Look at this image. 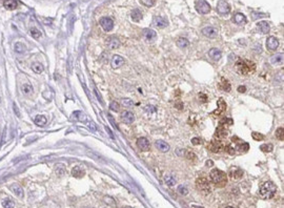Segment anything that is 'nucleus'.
<instances>
[{"label": "nucleus", "instance_id": "f257e3e1", "mask_svg": "<svg viewBox=\"0 0 284 208\" xmlns=\"http://www.w3.org/2000/svg\"><path fill=\"white\" fill-rule=\"evenodd\" d=\"M236 69L239 74L241 75H247L252 72H255L256 69V65L252 63V61L244 60V59L239 58L236 63Z\"/></svg>", "mask_w": 284, "mask_h": 208}, {"label": "nucleus", "instance_id": "f03ea898", "mask_svg": "<svg viewBox=\"0 0 284 208\" xmlns=\"http://www.w3.org/2000/svg\"><path fill=\"white\" fill-rule=\"evenodd\" d=\"M210 181H212L216 186H219V187L225 186L226 183H227V176H226V173L222 170L214 169L213 171H210Z\"/></svg>", "mask_w": 284, "mask_h": 208}, {"label": "nucleus", "instance_id": "7ed1b4c3", "mask_svg": "<svg viewBox=\"0 0 284 208\" xmlns=\"http://www.w3.org/2000/svg\"><path fill=\"white\" fill-rule=\"evenodd\" d=\"M276 191H277V186L272 181H267L260 188V196L262 199H270L275 196Z\"/></svg>", "mask_w": 284, "mask_h": 208}, {"label": "nucleus", "instance_id": "20e7f679", "mask_svg": "<svg viewBox=\"0 0 284 208\" xmlns=\"http://www.w3.org/2000/svg\"><path fill=\"white\" fill-rule=\"evenodd\" d=\"M195 7H196L197 12L200 13V14H208L210 10H212L210 6L205 0H198L196 4H195Z\"/></svg>", "mask_w": 284, "mask_h": 208}, {"label": "nucleus", "instance_id": "39448f33", "mask_svg": "<svg viewBox=\"0 0 284 208\" xmlns=\"http://www.w3.org/2000/svg\"><path fill=\"white\" fill-rule=\"evenodd\" d=\"M196 185L197 188L199 189L200 191L204 192V193H208L210 191V181L206 180L205 178H199L196 182Z\"/></svg>", "mask_w": 284, "mask_h": 208}, {"label": "nucleus", "instance_id": "423d86ee", "mask_svg": "<svg viewBox=\"0 0 284 208\" xmlns=\"http://www.w3.org/2000/svg\"><path fill=\"white\" fill-rule=\"evenodd\" d=\"M217 12L221 15H226L231 12V6L225 0H220L217 3Z\"/></svg>", "mask_w": 284, "mask_h": 208}, {"label": "nucleus", "instance_id": "0eeeda50", "mask_svg": "<svg viewBox=\"0 0 284 208\" xmlns=\"http://www.w3.org/2000/svg\"><path fill=\"white\" fill-rule=\"evenodd\" d=\"M100 25L102 27V28L105 32H109V31L113 30L114 27V21L112 18L109 17H102L100 19Z\"/></svg>", "mask_w": 284, "mask_h": 208}, {"label": "nucleus", "instance_id": "6e6552de", "mask_svg": "<svg viewBox=\"0 0 284 208\" xmlns=\"http://www.w3.org/2000/svg\"><path fill=\"white\" fill-rule=\"evenodd\" d=\"M137 146L141 152H147L150 149V142H148L146 138L141 137L137 140Z\"/></svg>", "mask_w": 284, "mask_h": 208}, {"label": "nucleus", "instance_id": "1a4fd4ad", "mask_svg": "<svg viewBox=\"0 0 284 208\" xmlns=\"http://www.w3.org/2000/svg\"><path fill=\"white\" fill-rule=\"evenodd\" d=\"M230 177L233 180H240L243 177V171H242L241 168L234 166V167H231L230 169Z\"/></svg>", "mask_w": 284, "mask_h": 208}, {"label": "nucleus", "instance_id": "9d476101", "mask_svg": "<svg viewBox=\"0 0 284 208\" xmlns=\"http://www.w3.org/2000/svg\"><path fill=\"white\" fill-rule=\"evenodd\" d=\"M266 46L267 49H269V51H275L279 48V40L273 36H270L266 40Z\"/></svg>", "mask_w": 284, "mask_h": 208}, {"label": "nucleus", "instance_id": "9b49d317", "mask_svg": "<svg viewBox=\"0 0 284 208\" xmlns=\"http://www.w3.org/2000/svg\"><path fill=\"white\" fill-rule=\"evenodd\" d=\"M121 119L122 121L124 122V123H127V124H131L133 122L135 121V116L134 114L132 113V111H129V110H124L121 113Z\"/></svg>", "mask_w": 284, "mask_h": 208}, {"label": "nucleus", "instance_id": "f8f14e48", "mask_svg": "<svg viewBox=\"0 0 284 208\" xmlns=\"http://www.w3.org/2000/svg\"><path fill=\"white\" fill-rule=\"evenodd\" d=\"M124 62H125L124 58H122V57L119 56V55H115V56L113 57V59H112V61H111V65H112L113 69H119L120 66L123 65Z\"/></svg>", "mask_w": 284, "mask_h": 208}, {"label": "nucleus", "instance_id": "ddd939ff", "mask_svg": "<svg viewBox=\"0 0 284 208\" xmlns=\"http://www.w3.org/2000/svg\"><path fill=\"white\" fill-rule=\"evenodd\" d=\"M202 34L208 38H216L218 35V31L213 27H206L202 30Z\"/></svg>", "mask_w": 284, "mask_h": 208}, {"label": "nucleus", "instance_id": "4468645a", "mask_svg": "<svg viewBox=\"0 0 284 208\" xmlns=\"http://www.w3.org/2000/svg\"><path fill=\"white\" fill-rule=\"evenodd\" d=\"M106 46H108L109 49H116L120 46V41L118 40V38L113 36V37L108 38V40H106Z\"/></svg>", "mask_w": 284, "mask_h": 208}, {"label": "nucleus", "instance_id": "2eb2a0df", "mask_svg": "<svg viewBox=\"0 0 284 208\" xmlns=\"http://www.w3.org/2000/svg\"><path fill=\"white\" fill-rule=\"evenodd\" d=\"M228 135V131H227V127L222 126V125H219L217 131H216L215 137L216 138H226Z\"/></svg>", "mask_w": 284, "mask_h": 208}, {"label": "nucleus", "instance_id": "dca6fc26", "mask_svg": "<svg viewBox=\"0 0 284 208\" xmlns=\"http://www.w3.org/2000/svg\"><path fill=\"white\" fill-rule=\"evenodd\" d=\"M155 145H156V147L162 152H166L169 150V145L166 142L162 141V140H157V141L155 142Z\"/></svg>", "mask_w": 284, "mask_h": 208}, {"label": "nucleus", "instance_id": "f3484780", "mask_svg": "<svg viewBox=\"0 0 284 208\" xmlns=\"http://www.w3.org/2000/svg\"><path fill=\"white\" fill-rule=\"evenodd\" d=\"M154 24H155L157 27L162 28V27H167L168 22H167V20H165L164 18L158 16V17L154 18Z\"/></svg>", "mask_w": 284, "mask_h": 208}, {"label": "nucleus", "instance_id": "a211bd4d", "mask_svg": "<svg viewBox=\"0 0 284 208\" xmlns=\"http://www.w3.org/2000/svg\"><path fill=\"white\" fill-rule=\"evenodd\" d=\"M208 56L210 57V59H213L214 61H219L221 59V51H219L218 48H212L208 52Z\"/></svg>", "mask_w": 284, "mask_h": 208}, {"label": "nucleus", "instance_id": "6ab92c4d", "mask_svg": "<svg viewBox=\"0 0 284 208\" xmlns=\"http://www.w3.org/2000/svg\"><path fill=\"white\" fill-rule=\"evenodd\" d=\"M208 148H210V152H219L222 150V143L219 141H213L210 143Z\"/></svg>", "mask_w": 284, "mask_h": 208}, {"label": "nucleus", "instance_id": "aec40b11", "mask_svg": "<svg viewBox=\"0 0 284 208\" xmlns=\"http://www.w3.org/2000/svg\"><path fill=\"white\" fill-rule=\"evenodd\" d=\"M233 21L236 24H243V23L246 22V17L243 14H241V13H237V14L233 16Z\"/></svg>", "mask_w": 284, "mask_h": 208}, {"label": "nucleus", "instance_id": "412c9836", "mask_svg": "<svg viewBox=\"0 0 284 208\" xmlns=\"http://www.w3.org/2000/svg\"><path fill=\"white\" fill-rule=\"evenodd\" d=\"M217 104H218V108L215 111H214V114H215V115H220V114H222V113L225 111V110H226V103L224 102L223 99H219V101H218Z\"/></svg>", "mask_w": 284, "mask_h": 208}, {"label": "nucleus", "instance_id": "4be33fe9", "mask_svg": "<svg viewBox=\"0 0 284 208\" xmlns=\"http://www.w3.org/2000/svg\"><path fill=\"white\" fill-rule=\"evenodd\" d=\"M3 6L6 10L12 11V10H15L18 6V1L17 0H4Z\"/></svg>", "mask_w": 284, "mask_h": 208}, {"label": "nucleus", "instance_id": "5701e85b", "mask_svg": "<svg viewBox=\"0 0 284 208\" xmlns=\"http://www.w3.org/2000/svg\"><path fill=\"white\" fill-rule=\"evenodd\" d=\"M257 27L259 28L260 32H262L263 34H267L268 32H269V30H270L269 24H268V23H267L266 21H260V22H258Z\"/></svg>", "mask_w": 284, "mask_h": 208}, {"label": "nucleus", "instance_id": "b1692460", "mask_svg": "<svg viewBox=\"0 0 284 208\" xmlns=\"http://www.w3.org/2000/svg\"><path fill=\"white\" fill-rule=\"evenodd\" d=\"M10 189H11L17 197H19V198L23 197V189L18 185V184H12V185L10 186Z\"/></svg>", "mask_w": 284, "mask_h": 208}, {"label": "nucleus", "instance_id": "393cba45", "mask_svg": "<svg viewBox=\"0 0 284 208\" xmlns=\"http://www.w3.org/2000/svg\"><path fill=\"white\" fill-rule=\"evenodd\" d=\"M31 69H32V71L34 73H36V74H41V73H43L44 71V66L42 65V63H40V62H34L32 65H31Z\"/></svg>", "mask_w": 284, "mask_h": 208}, {"label": "nucleus", "instance_id": "a878e982", "mask_svg": "<svg viewBox=\"0 0 284 208\" xmlns=\"http://www.w3.org/2000/svg\"><path fill=\"white\" fill-rule=\"evenodd\" d=\"M143 36L145 37V39L148 41H152L155 39L156 37V32L154 30H150V28H146V30L143 31Z\"/></svg>", "mask_w": 284, "mask_h": 208}, {"label": "nucleus", "instance_id": "bb28decb", "mask_svg": "<svg viewBox=\"0 0 284 208\" xmlns=\"http://www.w3.org/2000/svg\"><path fill=\"white\" fill-rule=\"evenodd\" d=\"M219 87L221 88L224 92H230L231 90V83L225 79V78H221V82L219 84Z\"/></svg>", "mask_w": 284, "mask_h": 208}, {"label": "nucleus", "instance_id": "cd10ccee", "mask_svg": "<svg viewBox=\"0 0 284 208\" xmlns=\"http://www.w3.org/2000/svg\"><path fill=\"white\" fill-rule=\"evenodd\" d=\"M14 51L17 54H24L27 52V46L21 42H16L14 44Z\"/></svg>", "mask_w": 284, "mask_h": 208}, {"label": "nucleus", "instance_id": "c85d7f7f", "mask_svg": "<svg viewBox=\"0 0 284 208\" xmlns=\"http://www.w3.org/2000/svg\"><path fill=\"white\" fill-rule=\"evenodd\" d=\"M73 118H75L77 121L83 122V123L87 121V117L85 116L82 111H75V113L73 114Z\"/></svg>", "mask_w": 284, "mask_h": 208}, {"label": "nucleus", "instance_id": "c756f323", "mask_svg": "<svg viewBox=\"0 0 284 208\" xmlns=\"http://www.w3.org/2000/svg\"><path fill=\"white\" fill-rule=\"evenodd\" d=\"M34 122H35V124H36V125H38V126H44L48 121H46V118L44 116L38 115V116L35 117V120H34Z\"/></svg>", "mask_w": 284, "mask_h": 208}, {"label": "nucleus", "instance_id": "7c9ffc66", "mask_svg": "<svg viewBox=\"0 0 284 208\" xmlns=\"http://www.w3.org/2000/svg\"><path fill=\"white\" fill-rule=\"evenodd\" d=\"M131 17H132V19L134 20V21L139 22L140 20L142 19V13H141V11H140V10L136 9V10H134V11L132 12Z\"/></svg>", "mask_w": 284, "mask_h": 208}, {"label": "nucleus", "instance_id": "2f4dec72", "mask_svg": "<svg viewBox=\"0 0 284 208\" xmlns=\"http://www.w3.org/2000/svg\"><path fill=\"white\" fill-rule=\"evenodd\" d=\"M21 92L24 94V95L27 96H30L32 95L34 89H33V86L31 84H28V83H25V84H23L21 86Z\"/></svg>", "mask_w": 284, "mask_h": 208}, {"label": "nucleus", "instance_id": "473e14b6", "mask_svg": "<svg viewBox=\"0 0 284 208\" xmlns=\"http://www.w3.org/2000/svg\"><path fill=\"white\" fill-rule=\"evenodd\" d=\"M72 175H73V177H75V178L80 179V178H82V177L84 176V170H82L80 167H78V166H76V167L73 168Z\"/></svg>", "mask_w": 284, "mask_h": 208}, {"label": "nucleus", "instance_id": "72a5a7b5", "mask_svg": "<svg viewBox=\"0 0 284 208\" xmlns=\"http://www.w3.org/2000/svg\"><path fill=\"white\" fill-rule=\"evenodd\" d=\"M270 62H272L273 64H281L283 62V54L282 53L276 54L275 56L272 57V59H270Z\"/></svg>", "mask_w": 284, "mask_h": 208}, {"label": "nucleus", "instance_id": "f704fd0d", "mask_svg": "<svg viewBox=\"0 0 284 208\" xmlns=\"http://www.w3.org/2000/svg\"><path fill=\"white\" fill-rule=\"evenodd\" d=\"M177 45H178L180 48H187V46L189 45V42L187 39L183 38V37H180L178 40H177Z\"/></svg>", "mask_w": 284, "mask_h": 208}, {"label": "nucleus", "instance_id": "c9c22d12", "mask_svg": "<svg viewBox=\"0 0 284 208\" xmlns=\"http://www.w3.org/2000/svg\"><path fill=\"white\" fill-rule=\"evenodd\" d=\"M2 206H3V208H14L15 204L11 199L6 198V199H4L3 201H2Z\"/></svg>", "mask_w": 284, "mask_h": 208}, {"label": "nucleus", "instance_id": "e433bc0d", "mask_svg": "<svg viewBox=\"0 0 284 208\" xmlns=\"http://www.w3.org/2000/svg\"><path fill=\"white\" fill-rule=\"evenodd\" d=\"M55 171H56V173L59 177H61V176H63L64 173H66V167H64L63 164H59V165L56 166V168H55Z\"/></svg>", "mask_w": 284, "mask_h": 208}, {"label": "nucleus", "instance_id": "4c0bfd02", "mask_svg": "<svg viewBox=\"0 0 284 208\" xmlns=\"http://www.w3.org/2000/svg\"><path fill=\"white\" fill-rule=\"evenodd\" d=\"M233 123H234L233 119H231V118H223L222 120L220 121V124H219V125H222V126L227 127V126L233 125Z\"/></svg>", "mask_w": 284, "mask_h": 208}, {"label": "nucleus", "instance_id": "58836bf2", "mask_svg": "<svg viewBox=\"0 0 284 208\" xmlns=\"http://www.w3.org/2000/svg\"><path fill=\"white\" fill-rule=\"evenodd\" d=\"M30 33H31V35H32V37L33 38H35V39H39L42 36V34H41V32L39 30H37L36 27H33V28H31V31H30Z\"/></svg>", "mask_w": 284, "mask_h": 208}, {"label": "nucleus", "instance_id": "ea45409f", "mask_svg": "<svg viewBox=\"0 0 284 208\" xmlns=\"http://www.w3.org/2000/svg\"><path fill=\"white\" fill-rule=\"evenodd\" d=\"M164 180H165L166 185H168V186H174L176 184V179L174 178L173 176H166Z\"/></svg>", "mask_w": 284, "mask_h": 208}, {"label": "nucleus", "instance_id": "a19ab883", "mask_svg": "<svg viewBox=\"0 0 284 208\" xmlns=\"http://www.w3.org/2000/svg\"><path fill=\"white\" fill-rule=\"evenodd\" d=\"M121 104L123 106H125V107H133L134 106V102L131 100V99H121Z\"/></svg>", "mask_w": 284, "mask_h": 208}, {"label": "nucleus", "instance_id": "79ce46f5", "mask_svg": "<svg viewBox=\"0 0 284 208\" xmlns=\"http://www.w3.org/2000/svg\"><path fill=\"white\" fill-rule=\"evenodd\" d=\"M276 137H277V139H279L280 141H283L284 140V129H283V127H280V128L277 129V131H276Z\"/></svg>", "mask_w": 284, "mask_h": 208}, {"label": "nucleus", "instance_id": "37998d69", "mask_svg": "<svg viewBox=\"0 0 284 208\" xmlns=\"http://www.w3.org/2000/svg\"><path fill=\"white\" fill-rule=\"evenodd\" d=\"M261 150L263 152H270L273 150V145L272 144H263L261 145Z\"/></svg>", "mask_w": 284, "mask_h": 208}, {"label": "nucleus", "instance_id": "c03bdc74", "mask_svg": "<svg viewBox=\"0 0 284 208\" xmlns=\"http://www.w3.org/2000/svg\"><path fill=\"white\" fill-rule=\"evenodd\" d=\"M119 108H120V106H119V104L115 102V101H113L111 104H109V110H113V111H119Z\"/></svg>", "mask_w": 284, "mask_h": 208}, {"label": "nucleus", "instance_id": "a18cd8bd", "mask_svg": "<svg viewBox=\"0 0 284 208\" xmlns=\"http://www.w3.org/2000/svg\"><path fill=\"white\" fill-rule=\"evenodd\" d=\"M140 1H141V3L143 4V6H147V7H150V6H153L154 4H155L156 0H140Z\"/></svg>", "mask_w": 284, "mask_h": 208}, {"label": "nucleus", "instance_id": "49530a36", "mask_svg": "<svg viewBox=\"0 0 284 208\" xmlns=\"http://www.w3.org/2000/svg\"><path fill=\"white\" fill-rule=\"evenodd\" d=\"M85 123H87V125L91 128V131H97V125H96L95 122H93V121H91V120H87V122H85Z\"/></svg>", "mask_w": 284, "mask_h": 208}, {"label": "nucleus", "instance_id": "de8ad7c7", "mask_svg": "<svg viewBox=\"0 0 284 208\" xmlns=\"http://www.w3.org/2000/svg\"><path fill=\"white\" fill-rule=\"evenodd\" d=\"M252 136L255 140H256V141H261V140L264 139V135L259 134V132H252Z\"/></svg>", "mask_w": 284, "mask_h": 208}, {"label": "nucleus", "instance_id": "09e8293b", "mask_svg": "<svg viewBox=\"0 0 284 208\" xmlns=\"http://www.w3.org/2000/svg\"><path fill=\"white\" fill-rule=\"evenodd\" d=\"M178 192L180 194H182V196H185V194L189 193V190H187V188H186L185 186L180 185V186L178 187Z\"/></svg>", "mask_w": 284, "mask_h": 208}, {"label": "nucleus", "instance_id": "8fccbe9b", "mask_svg": "<svg viewBox=\"0 0 284 208\" xmlns=\"http://www.w3.org/2000/svg\"><path fill=\"white\" fill-rule=\"evenodd\" d=\"M202 142H203V141H202L201 139H200V138H194V139L192 140V143H193V144H194V145L201 144Z\"/></svg>", "mask_w": 284, "mask_h": 208}, {"label": "nucleus", "instance_id": "3c124183", "mask_svg": "<svg viewBox=\"0 0 284 208\" xmlns=\"http://www.w3.org/2000/svg\"><path fill=\"white\" fill-rule=\"evenodd\" d=\"M245 90H246V87L243 86V85H241V86L238 87V92H239V93H244Z\"/></svg>", "mask_w": 284, "mask_h": 208}, {"label": "nucleus", "instance_id": "603ef678", "mask_svg": "<svg viewBox=\"0 0 284 208\" xmlns=\"http://www.w3.org/2000/svg\"><path fill=\"white\" fill-rule=\"evenodd\" d=\"M95 93H96V96H97V98H98V100H99V102H101V103H103V101H102V99L100 98V96H99V94H98V90L97 89H95Z\"/></svg>", "mask_w": 284, "mask_h": 208}, {"label": "nucleus", "instance_id": "864d4df0", "mask_svg": "<svg viewBox=\"0 0 284 208\" xmlns=\"http://www.w3.org/2000/svg\"><path fill=\"white\" fill-rule=\"evenodd\" d=\"M105 129H106V131H108V135H111L112 139H114V135H113V132H112L111 131H109V128H108V127H105Z\"/></svg>", "mask_w": 284, "mask_h": 208}, {"label": "nucleus", "instance_id": "5fc2aeb1", "mask_svg": "<svg viewBox=\"0 0 284 208\" xmlns=\"http://www.w3.org/2000/svg\"><path fill=\"white\" fill-rule=\"evenodd\" d=\"M176 107H178L179 110H182V108H183V105H182L181 102H179V103H176Z\"/></svg>", "mask_w": 284, "mask_h": 208}, {"label": "nucleus", "instance_id": "6e6d98bb", "mask_svg": "<svg viewBox=\"0 0 284 208\" xmlns=\"http://www.w3.org/2000/svg\"><path fill=\"white\" fill-rule=\"evenodd\" d=\"M200 99L204 101V102H206V97H205V95H202V94H200Z\"/></svg>", "mask_w": 284, "mask_h": 208}, {"label": "nucleus", "instance_id": "4d7b16f0", "mask_svg": "<svg viewBox=\"0 0 284 208\" xmlns=\"http://www.w3.org/2000/svg\"><path fill=\"white\" fill-rule=\"evenodd\" d=\"M213 161H207V166H213Z\"/></svg>", "mask_w": 284, "mask_h": 208}, {"label": "nucleus", "instance_id": "13d9d810", "mask_svg": "<svg viewBox=\"0 0 284 208\" xmlns=\"http://www.w3.org/2000/svg\"><path fill=\"white\" fill-rule=\"evenodd\" d=\"M221 208H234V207H231V206H223V207H221Z\"/></svg>", "mask_w": 284, "mask_h": 208}, {"label": "nucleus", "instance_id": "bf43d9fd", "mask_svg": "<svg viewBox=\"0 0 284 208\" xmlns=\"http://www.w3.org/2000/svg\"><path fill=\"white\" fill-rule=\"evenodd\" d=\"M193 208H203V207H200V206H194Z\"/></svg>", "mask_w": 284, "mask_h": 208}, {"label": "nucleus", "instance_id": "052dcab7", "mask_svg": "<svg viewBox=\"0 0 284 208\" xmlns=\"http://www.w3.org/2000/svg\"><path fill=\"white\" fill-rule=\"evenodd\" d=\"M123 208H131V207H123Z\"/></svg>", "mask_w": 284, "mask_h": 208}]
</instances>
